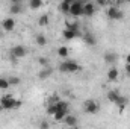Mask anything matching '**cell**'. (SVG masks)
<instances>
[{
  "label": "cell",
  "mask_w": 130,
  "mask_h": 129,
  "mask_svg": "<svg viewBox=\"0 0 130 129\" xmlns=\"http://www.w3.org/2000/svg\"><path fill=\"white\" fill-rule=\"evenodd\" d=\"M21 105H23V102L20 99H15L12 94H5L0 100L2 109H15V108H20Z\"/></svg>",
  "instance_id": "1"
},
{
  "label": "cell",
  "mask_w": 130,
  "mask_h": 129,
  "mask_svg": "<svg viewBox=\"0 0 130 129\" xmlns=\"http://www.w3.org/2000/svg\"><path fill=\"white\" fill-rule=\"evenodd\" d=\"M80 70V65L77 64L76 61H70V59H65L59 64V71L62 73H76Z\"/></svg>",
  "instance_id": "2"
},
{
  "label": "cell",
  "mask_w": 130,
  "mask_h": 129,
  "mask_svg": "<svg viewBox=\"0 0 130 129\" xmlns=\"http://www.w3.org/2000/svg\"><path fill=\"white\" fill-rule=\"evenodd\" d=\"M83 109L88 114H97L100 111V103L97 100H94V99H88V100L83 102Z\"/></svg>",
  "instance_id": "3"
},
{
  "label": "cell",
  "mask_w": 130,
  "mask_h": 129,
  "mask_svg": "<svg viewBox=\"0 0 130 129\" xmlns=\"http://www.w3.org/2000/svg\"><path fill=\"white\" fill-rule=\"evenodd\" d=\"M68 14H71L73 17H80V15H83V3L80 2V0H77V2H71V5H70V12Z\"/></svg>",
  "instance_id": "4"
},
{
  "label": "cell",
  "mask_w": 130,
  "mask_h": 129,
  "mask_svg": "<svg viewBox=\"0 0 130 129\" xmlns=\"http://www.w3.org/2000/svg\"><path fill=\"white\" fill-rule=\"evenodd\" d=\"M107 17L110 20H123L124 18V12L118 6H110V8H107Z\"/></svg>",
  "instance_id": "5"
},
{
  "label": "cell",
  "mask_w": 130,
  "mask_h": 129,
  "mask_svg": "<svg viewBox=\"0 0 130 129\" xmlns=\"http://www.w3.org/2000/svg\"><path fill=\"white\" fill-rule=\"evenodd\" d=\"M11 55L14 58H17V59H21V58H24L27 55V47L26 46H21V44H17L15 47H12Z\"/></svg>",
  "instance_id": "6"
},
{
  "label": "cell",
  "mask_w": 130,
  "mask_h": 129,
  "mask_svg": "<svg viewBox=\"0 0 130 129\" xmlns=\"http://www.w3.org/2000/svg\"><path fill=\"white\" fill-rule=\"evenodd\" d=\"M2 26H3V29H5L6 32H12V31L15 29V20H14L12 17H8V18H5V20L2 21Z\"/></svg>",
  "instance_id": "7"
},
{
  "label": "cell",
  "mask_w": 130,
  "mask_h": 129,
  "mask_svg": "<svg viewBox=\"0 0 130 129\" xmlns=\"http://www.w3.org/2000/svg\"><path fill=\"white\" fill-rule=\"evenodd\" d=\"M95 14V5L88 2V3H83V15L86 17H92Z\"/></svg>",
  "instance_id": "8"
},
{
  "label": "cell",
  "mask_w": 130,
  "mask_h": 129,
  "mask_svg": "<svg viewBox=\"0 0 130 129\" xmlns=\"http://www.w3.org/2000/svg\"><path fill=\"white\" fill-rule=\"evenodd\" d=\"M62 123H64L65 126L74 128V126H77V117H74V115H71V114H67L64 117V120H62Z\"/></svg>",
  "instance_id": "9"
},
{
  "label": "cell",
  "mask_w": 130,
  "mask_h": 129,
  "mask_svg": "<svg viewBox=\"0 0 130 129\" xmlns=\"http://www.w3.org/2000/svg\"><path fill=\"white\" fill-rule=\"evenodd\" d=\"M52 74H53V70L48 68V65H47V67H41V70H39V73H38V78H39L41 81H44V79H48Z\"/></svg>",
  "instance_id": "10"
},
{
  "label": "cell",
  "mask_w": 130,
  "mask_h": 129,
  "mask_svg": "<svg viewBox=\"0 0 130 129\" xmlns=\"http://www.w3.org/2000/svg\"><path fill=\"white\" fill-rule=\"evenodd\" d=\"M118 78H120L118 68H115V67L109 68V71H107V81L109 82H115V81H118Z\"/></svg>",
  "instance_id": "11"
},
{
  "label": "cell",
  "mask_w": 130,
  "mask_h": 129,
  "mask_svg": "<svg viewBox=\"0 0 130 129\" xmlns=\"http://www.w3.org/2000/svg\"><path fill=\"white\" fill-rule=\"evenodd\" d=\"M127 103H129V99H127V97H126V96H120V97H118V100H117L113 105H117V106L120 108V112H123V111L126 109Z\"/></svg>",
  "instance_id": "12"
},
{
  "label": "cell",
  "mask_w": 130,
  "mask_h": 129,
  "mask_svg": "<svg viewBox=\"0 0 130 129\" xmlns=\"http://www.w3.org/2000/svg\"><path fill=\"white\" fill-rule=\"evenodd\" d=\"M103 59H104V62L109 65H113V62L117 61V53H113V52H106L104 53V56H103Z\"/></svg>",
  "instance_id": "13"
},
{
  "label": "cell",
  "mask_w": 130,
  "mask_h": 129,
  "mask_svg": "<svg viewBox=\"0 0 130 129\" xmlns=\"http://www.w3.org/2000/svg\"><path fill=\"white\" fill-rule=\"evenodd\" d=\"M83 40H85V43H86L88 46H95V44H97L95 36H94L91 32H86V33H85V35H83Z\"/></svg>",
  "instance_id": "14"
},
{
  "label": "cell",
  "mask_w": 130,
  "mask_h": 129,
  "mask_svg": "<svg viewBox=\"0 0 130 129\" xmlns=\"http://www.w3.org/2000/svg\"><path fill=\"white\" fill-rule=\"evenodd\" d=\"M121 96L120 94V91L118 90H110L109 93H107V100L110 102V103H115L117 100H118V97Z\"/></svg>",
  "instance_id": "15"
},
{
  "label": "cell",
  "mask_w": 130,
  "mask_h": 129,
  "mask_svg": "<svg viewBox=\"0 0 130 129\" xmlns=\"http://www.w3.org/2000/svg\"><path fill=\"white\" fill-rule=\"evenodd\" d=\"M42 5H44L42 0H29V8H30L32 11H38V9H41Z\"/></svg>",
  "instance_id": "16"
},
{
  "label": "cell",
  "mask_w": 130,
  "mask_h": 129,
  "mask_svg": "<svg viewBox=\"0 0 130 129\" xmlns=\"http://www.w3.org/2000/svg\"><path fill=\"white\" fill-rule=\"evenodd\" d=\"M68 55H70V50H68V47H67V46H61V47L58 49V56H59V58L67 59V58H68Z\"/></svg>",
  "instance_id": "17"
},
{
  "label": "cell",
  "mask_w": 130,
  "mask_h": 129,
  "mask_svg": "<svg viewBox=\"0 0 130 129\" xmlns=\"http://www.w3.org/2000/svg\"><path fill=\"white\" fill-rule=\"evenodd\" d=\"M70 2H67V0H62L61 2V5H59V11L61 12H64V14H68L70 12Z\"/></svg>",
  "instance_id": "18"
},
{
  "label": "cell",
  "mask_w": 130,
  "mask_h": 129,
  "mask_svg": "<svg viewBox=\"0 0 130 129\" xmlns=\"http://www.w3.org/2000/svg\"><path fill=\"white\" fill-rule=\"evenodd\" d=\"M56 108H58V111H65V112H68V103H67L65 100H58V102H56Z\"/></svg>",
  "instance_id": "19"
},
{
  "label": "cell",
  "mask_w": 130,
  "mask_h": 129,
  "mask_svg": "<svg viewBox=\"0 0 130 129\" xmlns=\"http://www.w3.org/2000/svg\"><path fill=\"white\" fill-rule=\"evenodd\" d=\"M36 44H38V46H41V47H44V46L47 44V38H45V35L38 33V35H36Z\"/></svg>",
  "instance_id": "20"
},
{
  "label": "cell",
  "mask_w": 130,
  "mask_h": 129,
  "mask_svg": "<svg viewBox=\"0 0 130 129\" xmlns=\"http://www.w3.org/2000/svg\"><path fill=\"white\" fill-rule=\"evenodd\" d=\"M38 24H39L41 28H42V26H47V24H48V15H47V14H42V15L38 18Z\"/></svg>",
  "instance_id": "21"
},
{
  "label": "cell",
  "mask_w": 130,
  "mask_h": 129,
  "mask_svg": "<svg viewBox=\"0 0 130 129\" xmlns=\"http://www.w3.org/2000/svg\"><path fill=\"white\" fill-rule=\"evenodd\" d=\"M67 114H68V112H65V111H56V112L53 114V117H55V120H56V122H62Z\"/></svg>",
  "instance_id": "22"
},
{
  "label": "cell",
  "mask_w": 130,
  "mask_h": 129,
  "mask_svg": "<svg viewBox=\"0 0 130 129\" xmlns=\"http://www.w3.org/2000/svg\"><path fill=\"white\" fill-rule=\"evenodd\" d=\"M9 12H11V14H20V12H21V5H20V3H12Z\"/></svg>",
  "instance_id": "23"
},
{
  "label": "cell",
  "mask_w": 130,
  "mask_h": 129,
  "mask_svg": "<svg viewBox=\"0 0 130 129\" xmlns=\"http://www.w3.org/2000/svg\"><path fill=\"white\" fill-rule=\"evenodd\" d=\"M11 85H9V81L8 78H0V90H8Z\"/></svg>",
  "instance_id": "24"
},
{
  "label": "cell",
  "mask_w": 130,
  "mask_h": 129,
  "mask_svg": "<svg viewBox=\"0 0 130 129\" xmlns=\"http://www.w3.org/2000/svg\"><path fill=\"white\" fill-rule=\"evenodd\" d=\"M8 81H9V85H20V82H21V79L18 76H11V78H8Z\"/></svg>",
  "instance_id": "25"
},
{
  "label": "cell",
  "mask_w": 130,
  "mask_h": 129,
  "mask_svg": "<svg viewBox=\"0 0 130 129\" xmlns=\"http://www.w3.org/2000/svg\"><path fill=\"white\" fill-rule=\"evenodd\" d=\"M38 64L41 65V67H47V65H48V58L39 56V58H38Z\"/></svg>",
  "instance_id": "26"
},
{
  "label": "cell",
  "mask_w": 130,
  "mask_h": 129,
  "mask_svg": "<svg viewBox=\"0 0 130 129\" xmlns=\"http://www.w3.org/2000/svg\"><path fill=\"white\" fill-rule=\"evenodd\" d=\"M98 6H107V0H95Z\"/></svg>",
  "instance_id": "27"
},
{
  "label": "cell",
  "mask_w": 130,
  "mask_h": 129,
  "mask_svg": "<svg viewBox=\"0 0 130 129\" xmlns=\"http://www.w3.org/2000/svg\"><path fill=\"white\" fill-rule=\"evenodd\" d=\"M39 126H41V128H42V129H47V128H48V126H50V125H48L47 122H41V123H39Z\"/></svg>",
  "instance_id": "28"
},
{
  "label": "cell",
  "mask_w": 130,
  "mask_h": 129,
  "mask_svg": "<svg viewBox=\"0 0 130 129\" xmlns=\"http://www.w3.org/2000/svg\"><path fill=\"white\" fill-rule=\"evenodd\" d=\"M126 73H127V76L130 78V64H126Z\"/></svg>",
  "instance_id": "29"
},
{
  "label": "cell",
  "mask_w": 130,
  "mask_h": 129,
  "mask_svg": "<svg viewBox=\"0 0 130 129\" xmlns=\"http://www.w3.org/2000/svg\"><path fill=\"white\" fill-rule=\"evenodd\" d=\"M115 3H117V5H123V3H126V2H124V0H115Z\"/></svg>",
  "instance_id": "30"
},
{
  "label": "cell",
  "mask_w": 130,
  "mask_h": 129,
  "mask_svg": "<svg viewBox=\"0 0 130 129\" xmlns=\"http://www.w3.org/2000/svg\"><path fill=\"white\" fill-rule=\"evenodd\" d=\"M126 64H130V53L126 56Z\"/></svg>",
  "instance_id": "31"
},
{
  "label": "cell",
  "mask_w": 130,
  "mask_h": 129,
  "mask_svg": "<svg viewBox=\"0 0 130 129\" xmlns=\"http://www.w3.org/2000/svg\"><path fill=\"white\" fill-rule=\"evenodd\" d=\"M12 3H20V0H11Z\"/></svg>",
  "instance_id": "32"
},
{
  "label": "cell",
  "mask_w": 130,
  "mask_h": 129,
  "mask_svg": "<svg viewBox=\"0 0 130 129\" xmlns=\"http://www.w3.org/2000/svg\"><path fill=\"white\" fill-rule=\"evenodd\" d=\"M67 2H70V3H71V2H77V0H67Z\"/></svg>",
  "instance_id": "33"
},
{
  "label": "cell",
  "mask_w": 130,
  "mask_h": 129,
  "mask_svg": "<svg viewBox=\"0 0 130 129\" xmlns=\"http://www.w3.org/2000/svg\"><path fill=\"white\" fill-rule=\"evenodd\" d=\"M124 2H126V3H130V0H124Z\"/></svg>",
  "instance_id": "34"
}]
</instances>
